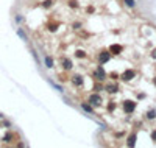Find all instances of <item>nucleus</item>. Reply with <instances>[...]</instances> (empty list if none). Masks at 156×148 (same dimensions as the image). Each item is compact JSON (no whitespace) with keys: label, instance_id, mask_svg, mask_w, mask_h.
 <instances>
[{"label":"nucleus","instance_id":"1","mask_svg":"<svg viewBox=\"0 0 156 148\" xmlns=\"http://www.w3.org/2000/svg\"><path fill=\"white\" fill-rule=\"evenodd\" d=\"M44 59H45V64H47V67H53V61H52V58H50V56H45Z\"/></svg>","mask_w":156,"mask_h":148},{"label":"nucleus","instance_id":"2","mask_svg":"<svg viewBox=\"0 0 156 148\" xmlns=\"http://www.w3.org/2000/svg\"><path fill=\"white\" fill-rule=\"evenodd\" d=\"M125 3H127L128 6H134V3H136V2H134V0H125Z\"/></svg>","mask_w":156,"mask_h":148},{"label":"nucleus","instance_id":"3","mask_svg":"<svg viewBox=\"0 0 156 148\" xmlns=\"http://www.w3.org/2000/svg\"><path fill=\"white\" fill-rule=\"evenodd\" d=\"M17 33H19V36H22V39H25V41H27V36L23 34V31H22V30H17Z\"/></svg>","mask_w":156,"mask_h":148}]
</instances>
